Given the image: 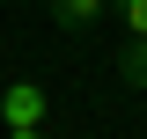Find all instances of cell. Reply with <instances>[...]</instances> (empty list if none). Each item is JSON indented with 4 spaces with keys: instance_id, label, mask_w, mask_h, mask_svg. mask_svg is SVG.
I'll list each match as a JSON object with an SVG mask.
<instances>
[{
    "instance_id": "cell-5",
    "label": "cell",
    "mask_w": 147,
    "mask_h": 139,
    "mask_svg": "<svg viewBox=\"0 0 147 139\" xmlns=\"http://www.w3.org/2000/svg\"><path fill=\"white\" fill-rule=\"evenodd\" d=\"M7 139H44V132H7Z\"/></svg>"
},
{
    "instance_id": "cell-4",
    "label": "cell",
    "mask_w": 147,
    "mask_h": 139,
    "mask_svg": "<svg viewBox=\"0 0 147 139\" xmlns=\"http://www.w3.org/2000/svg\"><path fill=\"white\" fill-rule=\"evenodd\" d=\"M118 73H125L132 88H147V44H125V51H118Z\"/></svg>"
},
{
    "instance_id": "cell-3",
    "label": "cell",
    "mask_w": 147,
    "mask_h": 139,
    "mask_svg": "<svg viewBox=\"0 0 147 139\" xmlns=\"http://www.w3.org/2000/svg\"><path fill=\"white\" fill-rule=\"evenodd\" d=\"M118 22H125V44H147V0H110Z\"/></svg>"
},
{
    "instance_id": "cell-1",
    "label": "cell",
    "mask_w": 147,
    "mask_h": 139,
    "mask_svg": "<svg viewBox=\"0 0 147 139\" xmlns=\"http://www.w3.org/2000/svg\"><path fill=\"white\" fill-rule=\"evenodd\" d=\"M44 117H52L44 81H7L0 88V124H7V132H44Z\"/></svg>"
},
{
    "instance_id": "cell-2",
    "label": "cell",
    "mask_w": 147,
    "mask_h": 139,
    "mask_svg": "<svg viewBox=\"0 0 147 139\" xmlns=\"http://www.w3.org/2000/svg\"><path fill=\"white\" fill-rule=\"evenodd\" d=\"M103 7H110V0H52V22L74 37V29H88V22L103 15Z\"/></svg>"
}]
</instances>
